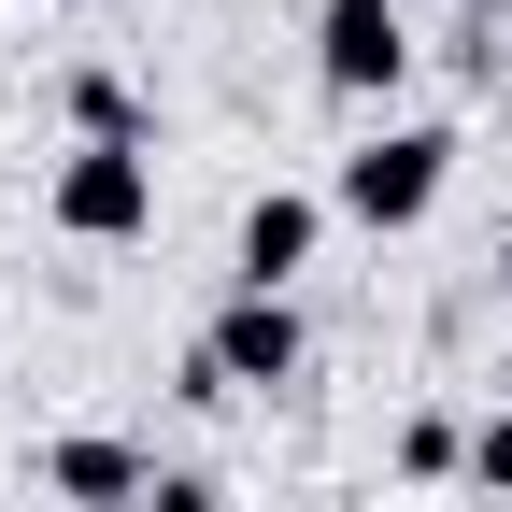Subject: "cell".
I'll use <instances>...</instances> for the list:
<instances>
[{"instance_id":"6da1fadb","label":"cell","mask_w":512,"mask_h":512,"mask_svg":"<svg viewBox=\"0 0 512 512\" xmlns=\"http://www.w3.org/2000/svg\"><path fill=\"white\" fill-rule=\"evenodd\" d=\"M441 185H456V128H441V114H399V128H370V143H342L328 214H356V228H427Z\"/></svg>"},{"instance_id":"7a4b0ae2","label":"cell","mask_w":512,"mask_h":512,"mask_svg":"<svg viewBox=\"0 0 512 512\" xmlns=\"http://www.w3.org/2000/svg\"><path fill=\"white\" fill-rule=\"evenodd\" d=\"M43 228H57V242H143V228H157V157L72 143V157L43 171Z\"/></svg>"},{"instance_id":"3957f363","label":"cell","mask_w":512,"mask_h":512,"mask_svg":"<svg viewBox=\"0 0 512 512\" xmlns=\"http://www.w3.org/2000/svg\"><path fill=\"white\" fill-rule=\"evenodd\" d=\"M313 86L328 100H399L413 86V0H313Z\"/></svg>"},{"instance_id":"277c9868","label":"cell","mask_w":512,"mask_h":512,"mask_svg":"<svg viewBox=\"0 0 512 512\" xmlns=\"http://www.w3.org/2000/svg\"><path fill=\"white\" fill-rule=\"evenodd\" d=\"M200 356H214L228 399H285V384L313 370V328H299V299H242V285H228V313L200 328Z\"/></svg>"},{"instance_id":"5b68a950","label":"cell","mask_w":512,"mask_h":512,"mask_svg":"<svg viewBox=\"0 0 512 512\" xmlns=\"http://www.w3.org/2000/svg\"><path fill=\"white\" fill-rule=\"evenodd\" d=\"M313 242H328V185H256L242 228H228V285L242 299H285L313 271Z\"/></svg>"},{"instance_id":"8992f818","label":"cell","mask_w":512,"mask_h":512,"mask_svg":"<svg viewBox=\"0 0 512 512\" xmlns=\"http://www.w3.org/2000/svg\"><path fill=\"white\" fill-rule=\"evenodd\" d=\"M57 114H72V143H128V157H157V100L128 86V72H72V86H57Z\"/></svg>"},{"instance_id":"52a82bcc","label":"cell","mask_w":512,"mask_h":512,"mask_svg":"<svg viewBox=\"0 0 512 512\" xmlns=\"http://www.w3.org/2000/svg\"><path fill=\"white\" fill-rule=\"evenodd\" d=\"M456 470H470V427L456 413H413L399 427V484H456Z\"/></svg>"},{"instance_id":"ba28073f","label":"cell","mask_w":512,"mask_h":512,"mask_svg":"<svg viewBox=\"0 0 512 512\" xmlns=\"http://www.w3.org/2000/svg\"><path fill=\"white\" fill-rule=\"evenodd\" d=\"M470 484L512 498V413H470Z\"/></svg>"},{"instance_id":"9c48e42d","label":"cell","mask_w":512,"mask_h":512,"mask_svg":"<svg viewBox=\"0 0 512 512\" xmlns=\"http://www.w3.org/2000/svg\"><path fill=\"white\" fill-rule=\"evenodd\" d=\"M143 512H228V484H214V470H157V498H143Z\"/></svg>"}]
</instances>
